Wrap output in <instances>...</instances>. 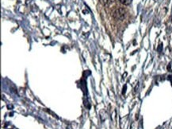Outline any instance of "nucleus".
Instances as JSON below:
<instances>
[{"label":"nucleus","mask_w":172,"mask_h":129,"mask_svg":"<svg viewBox=\"0 0 172 129\" xmlns=\"http://www.w3.org/2000/svg\"><path fill=\"white\" fill-rule=\"evenodd\" d=\"M125 14H126V12H125V10L124 8H118L113 11V16L117 20H123L125 17Z\"/></svg>","instance_id":"f257e3e1"},{"label":"nucleus","mask_w":172,"mask_h":129,"mask_svg":"<svg viewBox=\"0 0 172 129\" xmlns=\"http://www.w3.org/2000/svg\"><path fill=\"white\" fill-rule=\"evenodd\" d=\"M121 3L124 5H129L132 2V0H119Z\"/></svg>","instance_id":"f03ea898"},{"label":"nucleus","mask_w":172,"mask_h":129,"mask_svg":"<svg viewBox=\"0 0 172 129\" xmlns=\"http://www.w3.org/2000/svg\"><path fill=\"white\" fill-rule=\"evenodd\" d=\"M99 1H100V2L102 3V4L105 6V5L107 4L108 1H109V0H99Z\"/></svg>","instance_id":"7ed1b4c3"}]
</instances>
